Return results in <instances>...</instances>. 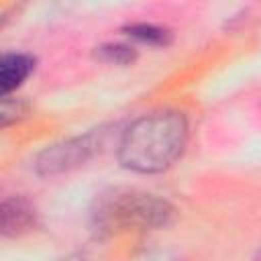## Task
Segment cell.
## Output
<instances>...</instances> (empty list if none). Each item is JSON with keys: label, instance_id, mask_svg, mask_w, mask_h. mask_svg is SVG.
I'll return each mask as SVG.
<instances>
[{"label": "cell", "instance_id": "obj_1", "mask_svg": "<svg viewBox=\"0 0 261 261\" xmlns=\"http://www.w3.org/2000/svg\"><path fill=\"white\" fill-rule=\"evenodd\" d=\"M186 143L188 120L181 112H151L137 118L122 133L118 161L137 173H161L179 159Z\"/></svg>", "mask_w": 261, "mask_h": 261}, {"label": "cell", "instance_id": "obj_2", "mask_svg": "<svg viewBox=\"0 0 261 261\" xmlns=\"http://www.w3.org/2000/svg\"><path fill=\"white\" fill-rule=\"evenodd\" d=\"M175 208L145 190L110 188L96 196L90 222L96 234L112 237L128 230H157L173 222Z\"/></svg>", "mask_w": 261, "mask_h": 261}, {"label": "cell", "instance_id": "obj_3", "mask_svg": "<svg viewBox=\"0 0 261 261\" xmlns=\"http://www.w3.org/2000/svg\"><path fill=\"white\" fill-rule=\"evenodd\" d=\"M104 130H92L61 143H53L45 147L35 159V171L43 177H53L67 173L80 165H84L102 145Z\"/></svg>", "mask_w": 261, "mask_h": 261}, {"label": "cell", "instance_id": "obj_4", "mask_svg": "<svg viewBox=\"0 0 261 261\" xmlns=\"http://www.w3.org/2000/svg\"><path fill=\"white\" fill-rule=\"evenodd\" d=\"M0 216H2V232H4V237L24 234L37 222V210H35V206L27 198H22V196L6 198L2 202Z\"/></svg>", "mask_w": 261, "mask_h": 261}, {"label": "cell", "instance_id": "obj_5", "mask_svg": "<svg viewBox=\"0 0 261 261\" xmlns=\"http://www.w3.org/2000/svg\"><path fill=\"white\" fill-rule=\"evenodd\" d=\"M35 69V59L27 53H6L0 61V86L2 94L14 92Z\"/></svg>", "mask_w": 261, "mask_h": 261}, {"label": "cell", "instance_id": "obj_6", "mask_svg": "<svg viewBox=\"0 0 261 261\" xmlns=\"http://www.w3.org/2000/svg\"><path fill=\"white\" fill-rule=\"evenodd\" d=\"M126 35L141 41V43H147V45H153V47H165L171 43V33L167 29H161L157 24H145V22H139V24H128L124 27Z\"/></svg>", "mask_w": 261, "mask_h": 261}, {"label": "cell", "instance_id": "obj_7", "mask_svg": "<svg viewBox=\"0 0 261 261\" xmlns=\"http://www.w3.org/2000/svg\"><path fill=\"white\" fill-rule=\"evenodd\" d=\"M96 55L106 61V63H116V65H128L137 59V51L128 45H122V43H108V45H102L98 47Z\"/></svg>", "mask_w": 261, "mask_h": 261}, {"label": "cell", "instance_id": "obj_8", "mask_svg": "<svg viewBox=\"0 0 261 261\" xmlns=\"http://www.w3.org/2000/svg\"><path fill=\"white\" fill-rule=\"evenodd\" d=\"M24 114H27V102L22 98H16V96H10V94L2 98V108H0L2 126H8V124L20 120Z\"/></svg>", "mask_w": 261, "mask_h": 261}]
</instances>
